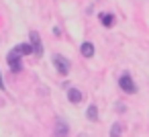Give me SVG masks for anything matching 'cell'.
<instances>
[{
    "mask_svg": "<svg viewBox=\"0 0 149 137\" xmlns=\"http://www.w3.org/2000/svg\"><path fill=\"white\" fill-rule=\"evenodd\" d=\"M6 62H8V68L13 74H19L23 70V55L17 51V49H10L8 55H6Z\"/></svg>",
    "mask_w": 149,
    "mask_h": 137,
    "instance_id": "6da1fadb",
    "label": "cell"
},
{
    "mask_svg": "<svg viewBox=\"0 0 149 137\" xmlns=\"http://www.w3.org/2000/svg\"><path fill=\"white\" fill-rule=\"evenodd\" d=\"M51 59H53L51 64L55 66V70L59 72V76H68V74H70V62H68V59H65L63 55L55 53V55H53Z\"/></svg>",
    "mask_w": 149,
    "mask_h": 137,
    "instance_id": "7a4b0ae2",
    "label": "cell"
},
{
    "mask_svg": "<svg viewBox=\"0 0 149 137\" xmlns=\"http://www.w3.org/2000/svg\"><path fill=\"white\" fill-rule=\"evenodd\" d=\"M118 86H120V90L127 92V94H135V92H137V84L133 82V78H131L129 74H123V76L118 78Z\"/></svg>",
    "mask_w": 149,
    "mask_h": 137,
    "instance_id": "3957f363",
    "label": "cell"
},
{
    "mask_svg": "<svg viewBox=\"0 0 149 137\" xmlns=\"http://www.w3.org/2000/svg\"><path fill=\"white\" fill-rule=\"evenodd\" d=\"M29 39H31V47H33V55L41 57L43 55V45H41V35L37 31H31L29 33Z\"/></svg>",
    "mask_w": 149,
    "mask_h": 137,
    "instance_id": "277c9868",
    "label": "cell"
},
{
    "mask_svg": "<svg viewBox=\"0 0 149 137\" xmlns=\"http://www.w3.org/2000/svg\"><path fill=\"white\" fill-rule=\"evenodd\" d=\"M53 133H55V137H70V127H68V123H63L61 119H57V121H55V127H53Z\"/></svg>",
    "mask_w": 149,
    "mask_h": 137,
    "instance_id": "5b68a950",
    "label": "cell"
},
{
    "mask_svg": "<svg viewBox=\"0 0 149 137\" xmlns=\"http://www.w3.org/2000/svg\"><path fill=\"white\" fill-rule=\"evenodd\" d=\"M82 92L78 90V88H68V100L70 102H74V104H80L82 102Z\"/></svg>",
    "mask_w": 149,
    "mask_h": 137,
    "instance_id": "8992f818",
    "label": "cell"
},
{
    "mask_svg": "<svg viewBox=\"0 0 149 137\" xmlns=\"http://www.w3.org/2000/svg\"><path fill=\"white\" fill-rule=\"evenodd\" d=\"M80 53H82L84 57H94V43L84 41V43H82V47H80Z\"/></svg>",
    "mask_w": 149,
    "mask_h": 137,
    "instance_id": "52a82bcc",
    "label": "cell"
},
{
    "mask_svg": "<svg viewBox=\"0 0 149 137\" xmlns=\"http://www.w3.org/2000/svg\"><path fill=\"white\" fill-rule=\"evenodd\" d=\"M15 49H17L21 55H33V47H31V43H19Z\"/></svg>",
    "mask_w": 149,
    "mask_h": 137,
    "instance_id": "ba28073f",
    "label": "cell"
},
{
    "mask_svg": "<svg viewBox=\"0 0 149 137\" xmlns=\"http://www.w3.org/2000/svg\"><path fill=\"white\" fill-rule=\"evenodd\" d=\"M100 23H102L106 29H110V27H112V23H114V15H110V13H106V15H100Z\"/></svg>",
    "mask_w": 149,
    "mask_h": 137,
    "instance_id": "9c48e42d",
    "label": "cell"
},
{
    "mask_svg": "<svg viewBox=\"0 0 149 137\" xmlns=\"http://www.w3.org/2000/svg\"><path fill=\"white\" fill-rule=\"evenodd\" d=\"M86 115H88L90 121H98V108H96V104H90L88 110H86Z\"/></svg>",
    "mask_w": 149,
    "mask_h": 137,
    "instance_id": "30bf717a",
    "label": "cell"
},
{
    "mask_svg": "<svg viewBox=\"0 0 149 137\" xmlns=\"http://www.w3.org/2000/svg\"><path fill=\"white\" fill-rule=\"evenodd\" d=\"M120 133H123V125L120 123H114L112 129H110V137H120Z\"/></svg>",
    "mask_w": 149,
    "mask_h": 137,
    "instance_id": "8fae6325",
    "label": "cell"
},
{
    "mask_svg": "<svg viewBox=\"0 0 149 137\" xmlns=\"http://www.w3.org/2000/svg\"><path fill=\"white\" fill-rule=\"evenodd\" d=\"M0 90H2V92L6 90V86H4V80H2V74H0Z\"/></svg>",
    "mask_w": 149,
    "mask_h": 137,
    "instance_id": "7c38bea8",
    "label": "cell"
}]
</instances>
